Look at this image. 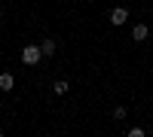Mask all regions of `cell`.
<instances>
[{"label":"cell","mask_w":153,"mask_h":137,"mask_svg":"<svg viewBox=\"0 0 153 137\" xmlns=\"http://www.w3.org/2000/svg\"><path fill=\"white\" fill-rule=\"evenodd\" d=\"M19 58H22V64H25V67H37V64H40V61H43V52H40V43H28V46H25L22 52H19Z\"/></svg>","instance_id":"1"},{"label":"cell","mask_w":153,"mask_h":137,"mask_svg":"<svg viewBox=\"0 0 153 137\" xmlns=\"http://www.w3.org/2000/svg\"><path fill=\"white\" fill-rule=\"evenodd\" d=\"M107 21L113 24V28H123V24L129 21V9H126V6H113V9L107 12Z\"/></svg>","instance_id":"2"},{"label":"cell","mask_w":153,"mask_h":137,"mask_svg":"<svg viewBox=\"0 0 153 137\" xmlns=\"http://www.w3.org/2000/svg\"><path fill=\"white\" fill-rule=\"evenodd\" d=\"M147 37H150V28H147L144 21H138L135 28H132V40H135V43H144Z\"/></svg>","instance_id":"3"},{"label":"cell","mask_w":153,"mask_h":137,"mask_svg":"<svg viewBox=\"0 0 153 137\" xmlns=\"http://www.w3.org/2000/svg\"><path fill=\"white\" fill-rule=\"evenodd\" d=\"M40 52H43V58H55V52H58V40H52V37H49V40H43V43H40Z\"/></svg>","instance_id":"4"},{"label":"cell","mask_w":153,"mask_h":137,"mask_svg":"<svg viewBox=\"0 0 153 137\" xmlns=\"http://www.w3.org/2000/svg\"><path fill=\"white\" fill-rule=\"evenodd\" d=\"M12 89H16V76L9 70H3L0 73V92H12Z\"/></svg>","instance_id":"5"},{"label":"cell","mask_w":153,"mask_h":137,"mask_svg":"<svg viewBox=\"0 0 153 137\" xmlns=\"http://www.w3.org/2000/svg\"><path fill=\"white\" fill-rule=\"evenodd\" d=\"M52 92H55V97H65V95L71 92V82H68V79H55V82H52Z\"/></svg>","instance_id":"6"},{"label":"cell","mask_w":153,"mask_h":137,"mask_svg":"<svg viewBox=\"0 0 153 137\" xmlns=\"http://www.w3.org/2000/svg\"><path fill=\"white\" fill-rule=\"evenodd\" d=\"M126 116H129V110H126L123 104H117V107H113V113H110V119H113V122H123Z\"/></svg>","instance_id":"7"},{"label":"cell","mask_w":153,"mask_h":137,"mask_svg":"<svg viewBox=\"0 0 153 137\" xmlns=\"http://www.w3.org/2000/svg\"><path fill=\"white\" fill-rule=\"evenodd\" d=\"M144 134H147L144 128H129V137H144Z\"/></svg>","instance_id":"8"},{"label":"cell","mask_w":153,"mask_h":137,"mask_svg":"<svg viewBox=\"0 0 153 137\" xmlns=\"http://www.w3.org/2000/svg\"><path fill=\"white\" fill-rule=\"evenodd\" d=\"M0 21H3V6H0Z\"/></svg>","instance_id":"9"},{"label":"cell","mask_w":153,"mask_h":137,"mask_svg":"<svg viewBox=\"0 0 153 137\" xmlns=\"http://www.w3.org/2000/svg\"><path fill=\"white\" fill-rule=\"evenodd\" d=\"M0 137H3V128H0Z\"/></svg>","instance_id":"10"}]
</instances>
